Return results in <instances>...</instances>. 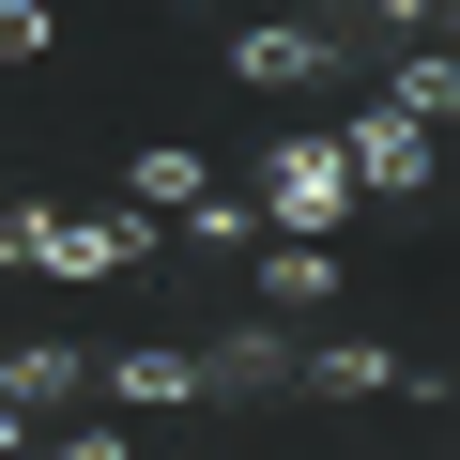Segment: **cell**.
Instances as JSON below:
<instances>
[{"label": "cell", "mask_w": 460, "mask_h": 460, "mask_svg": "<svg viewBox=\"0 0 460 460\" xmlns=\"http://www.w3.org/2000/svg\"><path fill=\"white\" fill-rule=\"evenodd\" d=\"M246 199H261L277 246H338V230L368 215V199H353V169H338V138H277V154L246 169Z\"/></svg>", "instance_id": "1"}, {"label": "cell", "mask_w": 460, "mask_h": 460, "mask_svg": "<svg viewBox=\"0 0 460 460\" xmlns=\"http://www.w3.org/2000/svg\"><path fill=\"white\" fill-rule=\"evenodd\" d=\"M230 77L246 93H338V77H368V47H353V16H261V31H230Z\"/></svg>", "instance_id": "2"}, {"label": "cell", "mask_w": 460, "mask_h": 460, "mask_svg": "<svg viewBox=\"0 0 460 460\" xmlns=\"http://www.w3.org/2000/svg\"><path fill=\"white\" fill-rule=\"evenodd\" d=\"M184 353H199V399H292V368H307V338H277V307H246V323H199Z\"/></svg>", "instance_id": "3"}, {"label": "cell", "mask_w": 460, "mask_h": 460, "mask_svg": "<svg viewBox=\"0 0 460 460\" xmlns=\"http://www.w3.org/2000/svg\"><path fill=\"white\" fill-rule=\"evenodd\" d=\"M292 399H445V368H414V353H384V338H323V353L292 368Z\"/></svg>", "instance_id": "4"}, {"label": "cell", "mask_w": 460, "mask_h": 460, "mask_svg": "<svg viewBox=\"0 0 460 460\" xmlns=\"http://www.w3.org/2000/svg\"><path fill=\"white\" fill-rule=\"evenodd\" d=\"M338 169H353V199H429V138L384 123L368 93H353V123H338Z\"/></svg>", "instance_id": "5"}, {"label": "cell", "mask_w": 460, "mask_h": 460, "mask_svg": "<svg viewBox=\"0 0 460 460\" xmlns=\"http://www.w3.org/2000/svg\"><path fill=\"white\" fill-rule=\"evenodd\" d=\"M123 261H154V215H47V277H62V292L123 277Z\"/></svg>", "instance_id": "6"}, {"label": "cell", "mask_w": 460, "mask_h": 460, "mask_svg": "<svg viewBox=\"0 0 460 460\" xmlns=\"http://www.w3.org/2000/svg\"><path fill=\"white\" fill-rule=\"evenodd\" d=\"M93 384H108V414H184V399H199V353H184V338H123Z\"/></svg>", "instance_id": "7"}, {"label": "cell", "mask_w": 460, "mask_h": 460, "mask_svg": "<svg viewBox=\"0 0 460 460\" xmlns=\"http://www.w3.org/2000/svg\"><path fill=\"white\" fill-rule=\"evenodd\" d=\"M0 399H16V414H77L93 399V353L77 338H16V353H0Z\"/></svg>", "instance_id": "8"}, {"label": "cell", "mask_w": 460, "mask_h": 460, "mask_svg": "<svg viewBox=\"0 0 460 460\" xmlns=\"http://www.w3.org/2000/svg\"><path fill=\"white\" fill-rule=\"evenodd\" d=\"M368 108H384V123H414V138H429V123H445V108H460V62H445V47H399V62H384V77H368Z\"/></svg>", "instance_id": "9"}, {"label": "cell", "mask_w": 460, "mask_h": 460, "mask_svg": "<svg viewBox=\"0 0 460 460\" xmlns=\"http://www.w3.org/2000/svg\"><path fill=\"white\" fill-rule=\"evenodd\" d=\"M215 184H230V169H199V154H184V138H154V154H138V169H123V199H138V215H154V230H169V215H199V199H215Z\"/></svg>", "instance_id": "10"}, {"label": "cell", "mask_w": 460, "mask_h": 460, "mask_svg": "<svg viewBox=\"0 0 460 460\" xmlns=\"http://www.w3.org/2000/svg\"><path fill=\"white\" fill-rule=\"evenodd\" d=\"M323 292H338V261H323V246H261V307H277V323H292V307H323Z\"/></svg>", "instance_id": "11"}, {"label": "cell", "mask_w": 460, "mask_h": 460, "mask_svg": "<svg viewBox=\"0 0 460 460\" xmlns=\"http://www.w3.org/2000/svg\"><path fill=\"white\" fill-rule=\"evenodd\" d=\"M169 230H184V246H230V261H246V230H261V199H246V184H215V199H199V215H169Z\"/></svg>", "instance_id": "12"}, {"label": "cell", "mask_w": 460, "mask_h": 460, "mask_svg": "<svg viewBox=\"0 0 460 460\" xmlns=\"http://www.w3.org/2000/svg\"><path fill=\"white\" fill-rule=\"evenodd\" d=\"M0 277H47V199H0Z\"/></svg>", "instance_id": "13"}, {"label": "cell", "mask_w": 460, "mask_h": 460, "mask_svg": "<svg viewBox=\"0 0 460 460\" xmlns=\"http://www.w3.org/2000/svg\"><path fill=\"white\" fill-rule=\"evenodd\" d=\"M47 460H138V445H123V414H62V429H47Z\"/></svg>", "instance_id": "14"}, {"label": "cell", "mask_w": 460, "mask_h": 460, "mask_svg": "<svg viewBox=\"0 0 460 460\" xmlns=\"http://www.w3.org/2000/svg\"><path fill=\"white\" fill-rule=\"evenodd\" d=\"M47 47V0H0V62H31Z\"/></svg>", "instance_id": "15"}, {"label": "cell", "mask_w": 460, "mask_h": 460, "mask_svg": "<svg viewBox=\"0 0 460 460\" xmlns=\"http://www.w3.org/2000/svg\"><path fill=\"white\" fill-rule=\"evenodd\" d=\"M0 460H47V414H16V399H0Z\"/></svg>", "instance_id": "16"}]
</instances>
